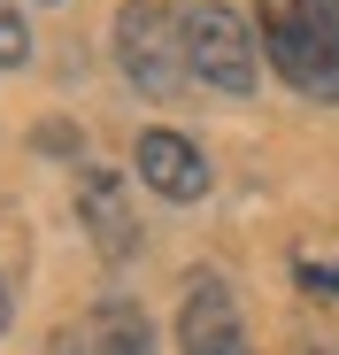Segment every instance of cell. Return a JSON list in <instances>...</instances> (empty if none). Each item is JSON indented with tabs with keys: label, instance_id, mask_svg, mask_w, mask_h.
Wrapping results in <instances>:
<instances>
[{
	"label": "cell",
	"instance_id": "obj_1",
	"mask_svg": "<svg viewBox=\"0 0 339 355\" xmlns=\"http://www.w3.org/2000/svg\"><path fill=\"white\" fill-rule=\"evenodd\" d=\"M255 39L301 101H339V0H255Z\"/></svg>",
	"mask_w": 339,
	"mask_h": 355
},
{
	"label": "cell",
	"instance_id": "obj_2",
	"mask_svg": "<svg viewBox=\"0 0 339 355\" xmlns=\"http://www.w3.org/2000/svg\"><path fill=\"white\" fill-rule=\"evenodd\" d=\"M116 70L147 101H178L193 85V54H185V8L178 0H124L116 8Z\"/></svg>",
	"mask_w": 339,
	"mask_h": 355
},
{
	"label": "cell",
	"instance_id": "obj_3",
	"mask_svg": "<svg viewBox=\"0 0 339 355\" xmlns=\"http://www.w3.org/2000/svg\"><path fill=\"white\" fill-rule=\"evenodd\" d=\"M185 54H193V78L216 85V93H255V31L239 8H223V0H201L185 8Z\"/></svg>",
	"mask_w": 339,
	"mask_h": 355
},
{
	"label": "cell",
	"instance_id": "obj_4",
	"mask_svg": "<svg viewBox=\"0 0 339 355\" xmlns=\"http://www.w3.org/2000/svg\"><path fill=\"white\" fill-rule=\"evenodd\" d=\"M77 224H85V240L100 248V263H131L139 255V216H131L124 170H108V162L77 170Z\"/></svg>",
	"mask_w": 339,
	"mask_h": 355
},
{
	"label": "cell",
	"instance_id": "obj_5",
	"mask_svg": "<svg viewBox=\"0 0 339 355\" xmlns=\"http://www.w3.org/2000/svg\"><path fill=\"white\" fill-rule=\"evenodd\" d=\"M178 347L185 355H247V324H239V302L216 270L185 278V309H178Z\"/></svg>",
	"mask_w": 339,
	"mask_h": 355
},
{
	"label": "cell",
	"instance_id": "obj_6",
	"mask_svg": "<svg viewBox=\"0 0 339 355\" xmlns=\"http://www.w3.org/2000/svg\"><path fill=\"white\" fill-rule=\"evenodd\" d=\"M131 162H139V178H147L162 201H201L208 193V162H201V147L185 132H139Z\"/></svg>",
	"mask_w": 339,
	"mask_h": 355
},
{
	"label": "cell",
	"instance_id": "obj_7",
	"mask_svg": "<svg viewBox=\"0 0 339 355\" xmlns=\"http://www.w3.org/2000/svg\"><path fill=\"white\" fill-rule=\"evenodd\" d=\"M85 332H93V355H154V324H147V309L131 293H108Z\"/></svg>",
	"mask_w": 339,
	"mask_h": 355
},
{
	"label": "cell",
	"instance_id": "obj_8",
	"mask_svg": "<svg viewBox=\"0 0 339 355\" xmlns=\"http://www.w3.org/2000/svg\"><path fill=\"white\" fill-rule=\"evenodd\" d=\"M24 62H31V24L0 0V70H24Z\"/></svg>",
	"mask_w": 339,
	"mask_h": 355
},
{
	"label": "cell",
	"instance_id": "obj_9",
	"mask_svg": "<svg viewBox=\"0 0 339 355\" xmlns=\"http://www.w3.org/2000/svg\"><path fill=\"white\" fill-rule=\"evenodd\" d=\"M293 270H301V286H309V293H339V255H331V263H316V255H293Z\"/></svg>",
	"mask_w": 339,
	"mask_h": 355
},
{
	"label": "cell",
	"instance_id": "obj_10",
	"mask_svg": "<svg viewBox=\"0 0 339 355\" xmlns=\"http://www.w3.org/2000/svg\"><path fill=\"white\" fill-rule=\"evenodd\" d=\"M31 147H39V155H85V139H77L70 124H39V132H31Z\"/></svg>",
	"mask_w": 339,
	"mask_h": 355
},
{
	"label": "cell",
	"instance_id": "obj_11",
	"mask_svg": "<svg viewBox=\"0 0 339 355\" xmlns=\"http://www.w3.org/2000/svg\"><path fill=\"white\" fill-rule=\"evenodd\" d=\"M85 347H93V332H70V324L54 332V355H85Z\"/></svg>",
	"mask_w": 339,
	"mask_h": 355
},
{
	"label": "cell",
	"instance_id": "obj_12",
	"mask_svg": "<svg viewBox=\"0 0 339 355\" xmlns=\"http://www.w3.org/2000/svg\"><path fill=\"white\" fill-rule=\"evenodd\" d=\"M0 332H8V286H0Z\"/></svg>",
	"mask_w": 339,
	"mask_h": 355
},
{
	"label": "cell",
	"instance_id": "obj_13",
	"mask_svg": "<svg viewBox=\"0 0 339 355\" xmlns=\"http://www.w3.org/2000/svg\"><path fill=\"white\" fill-rule=\"evenodd\" d=\"M301 355H331V347H301Z\"/></svg>",
	"mask_w": 339,
	"mask_h": 355
}]
</instances>
